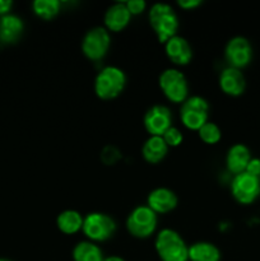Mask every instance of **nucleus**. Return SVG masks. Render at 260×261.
Masks as SVG:
<instances>
[{
  "label": "nucleus",
  "mask_w": 260,
  "mask_h": 261,
  "mask_svg": "<svg viewBox=\"0 0 260 261\" xmlns=\"http://www.w3.org/2000/svg\"><path fill=\"white\" fill-rule=\"evenodd\" d=\"M103 261H125V260L120 256H109V257H105Z\"/></svg>",
  "instance_id": "29"
},
{
  "label": "nucleus",
  "mask_w": 260,
  "mask_h": 261,
  "mask_svg": "<svg viewBox=\"0 0 260 261\" xmlns=\"http://www.w3.org/2000/svg\"><path fill=\"white\" fill-rule=\"evenodd\" d=\"M245 172L260 178V160H257V158H251Z\"/></svg>",
  "instance_id": "26"
},
{
  "label": "nucleus",
  "mask_w": 260,
  "mask_h": 261,
  "mask_svg": "<svg viewBox=\"0 0 260 261\" xmlns=\"http://www.w3.org/2000/svg\"><path fill=\"white\" fill-rule=\"evenodd\" d=\"M24 24L19 17L14 14H5L0 17V42L14 43L22 36Z\"/></svg>",
  "instance_id": "16"
},
{
  "label": "nucleus",
  "mask_w": 260,
  "mask_h": 261,
  "mask_svg": "<svg viewBox=\"0 0 260 261\" xmlns=\"http://www.w3.org/2000/svg\"><path fill=\"white\" fill-rule=\"evenodd\" d=\"M0 261H13V260H9V259H4V257H0Z\"/></svg>",
  "instance_id": "30"
},
{
  "label": "nucleus",
  "mask_w": 260,
  "mask_h": 261,
  "mask_svg": "<svg viewBox=\"0 0 260 261\" xmlns=\"http://www.w3.org/2000/svg\"><path fill=\"white\" fill-rule=\"evenodd\" d=\"M250 160H251V155H250L249 148L244 144H235L233 147L229 148L228 153H227V168L235 176L240 175L246 171Z\"/></svg>",
  "instance_id": "17"
},
{
  "label": "nucleus",
  "mask_w": 260,
  "mask_h": 261,
  "mask_svg": "<svg viewBox=\"0 0 260 261\" xmlns=\"http://www.w3.org/2000/svg\"><path fill=\"white\" fill-rule=\"evenodd\" d=\"M199 137L206 144H217L221 140L222 133L219 127L213 122H205L200 129L198 130Z\"/></svg>",
  "instance_id": "23"
},
{
  "label": "nucleus",
  "mask_w": 260,
  "mask_h": 261,
  "mask_svg": "<svg viewBox=\"0 0 260 261\" xmlns=\"http://www.w3.org/2000/svg\"><path fill=\"white\" fill-rule=\"evenodd\" d=\"M83 221L81 213L76 211H64L56 219L58 228L65 234H74L83 228Z\"/></svg>",
  "instance_id": "20"
},
{
  "label": "nucleus",
  "mask_w": 260,
  "mask_h": 261,
  "mask_svg": "<svg viewBox=\"0 0 260 261\" xmlns=\"http://www.w3.org/2000/svg\"><path fill=\"white\" fill-rule=\"evenodd\" d=\"M148 206L155 214H165L173 211L177 205V196L172 190L166 188H158L150 191L148 195Z\"/></svg>",
  "instance_id": "12"
},
{
  "label": "nucleus",
  "mask_w": 260,
  "mask_h": 261,
  "mask_svg": "<svg viewBox=\"0 0 260 261\" xmlns=\"http://www.w3.org/2000/svg\"><path fill=\"white\" fill-rule=\"evenodd\" d=\"M209 105L203 97H189L181 106V121L188 129L199 130L208 122Z\"/></svg>",
  "instance_id": "7"
},
{
  "label": "nucleus",
  "mask_w": 260,
  "mask_h": 261,
  "mask_svg": "<svg viewBox=\"0 0 260 261\" xmlns=\"http://www.w3.org/2000/svg\"><path fill=\"white\" fill-rule=\"evenodd\" d=\"M162 138L168 147H177V145H180L181 143H183V134H181L180 130L176 129V127L173 126H171L170 129L162 135Z\"/></svg>",
  "instance_id": "24"
},
{
  "label": "nucleus",
  "mask_w": 260,
  "mask_h": 261,
  "mask_svg": "<svg viewBox=\"0 0 260 261\" xmlns=\"http://www.w3.org/2000/svg\"><path fill=\"white\" fill-rule=\"evenodd\" d=\"M13 7V2L10 0H0V15L9 14Z\"/></svg>",
  "instance_id": "28"
},
{
  "label": "nucleus",
  "mask_w": 260,
  "mask_h": 261,
  "mask_svg": "<svg viewBox=\"0 0 260 261\" xmlns=\"http://www.w3.org/2000/svg\"><path fill=\"white\" fill-rule=\"evenodd\" d=\"M160 87L171 102L184 103L188 99V81L177 69H166L160 75Z\"/></svg>",
  "instance_id": "5"
},
{
  "label": "nucleus",
  "mask_w": 260,
  "mask_h": 261,
  "mask_svg": "<svg viewBox=\"0 0 260 261\" xmlns=\"http://www.w3.org/2000/svg\"><path fill=\"white\" fill-rule=\"evenodd\" d=\"M126 76L117 66H106L94 79V92L101 99H114L124 91Z\"/></svg>",
  "instance_id": "3"
},
{
  "label": "nucleus",
  "mask_w": 260,
  "mask_h": 261,
  "mask_svg": "<svg viewBox=\"0 0 260 261\" xmlns=\"http://www.w3.org/2000/svg\"><path fill=\"white\" fill-rule=\"evenodd\" d=\"M177 4L183 9H194V8L199 7L201 4V2H199V0H180Z\"/></svg>",
  "instance_id": "27"
},
{
  "label": "nucleus",
  "mask_w": 260,
  "mask_h": 261,
  "mask_svg": "<svg viewBox=\"0 0 260 261\" xmlns=\"http://www.w3.org/2000/svg\"><path fill=\"white\" fill-rule=\"evenodd\" d=\"M224 56L231 68H245L252 59V47L246 38L237 36L228 41L224 50Z\"/></svg>",
  "instance_id": "10"
},
{
  "label": "nucleus",
  "mask_w": 260,
  "mask_h": 261,
  "mask_svg": "<svg viewBox=\"0 0 260 261\" xmlns=\"http://www.w3.org/2000/svg\"><path fill=\"white\" fill-rule=\"evenodd\" d=\"M166 54L173 64L186 65L193 58V51L188 41L180 36H173L166 42Z\"/></svg>",
  "instance_id": "14"
},
{
  "label": "nucleus",
  "mask_w": 260,
  "mask_h": 261,
  "mask_svg": "<svg viewBox=\"0 0 260 261\" xmlns=\"http://www.w3.org/2000/svg\"><path fill=\"white\" fill-rule=\"evenodd\" d=\"M232 195L240 204L254 203L260 195V178L242 172L235 176L231 185Z\"/></svg>",
  "instance_id": "9"
},
{
  "label": "nucleus",
  "mask_w": 260,
  "mask_h": 261,
  "mask_svg": "<svg viewBox=\"0 0 260 261\" xmlns=\"http://www.w3.org/2000/svg\"><path fill=\"white\" fill-rule=\"evenodd\" d=\"M219 87L228 96H240L244 93L245 87H246L244 74L240 71V69L228 66L219 75Z\"/></svg>",
  "instance_id": "13"
},
{
  "label": "nucleus",
  "mask_w": 260,
  "mask_h": 261,
  "mask_svg": "<svg viewBox=\"0 0 260 261\" xmlns=\"http://www.w3.org/2000/svg\"><path fill=\"white\" fill-rule=\"evenodd\" d=\"M155 251L161 261H189V247L173 229L165 228L157 234Z\"/></svg>",
  "instance_id": "1"
},
{
  "label": "nucleus",
  "mask_w": 260,
  "mask_h": 261,
  "mask_svg": "<svg viewBox=\"0 0 260 261\" xmlns=\"http://www.w3.org/2000/svg\"><path fill=\"white\" fill-rule=\"evenodd\" d=\"M82 229L91 241L103 242L114 236L116 231V223L107 214L91 213L84 218Z\"/></svg>",
  "instance_id": "6"
},
{
  "label": "nucleus",
  "mask_w": 260,
  "mask_h": 261,
  "mask_svg": "<svg viewBox=\"0 0 260 261\" xmlns=\"http://www.w3.org/2000/svg\"><path fill=\"white\" fill-rule=\"evenodd\" d=\"M171 112L162 105L150 107L144 116V126L153 137H162L171 127Z\"/></svg>",
  "instance_id": "11"
},
{
  "label": "nucleus",
  "mask_w": 260,
  "mask_h": 261,
  "mask_svg": "<svg viewBox=\"0 0 260 261\" xmlns=\"http://www.w3.org/2000/svg\"><path fill=\"white\" fill-rule=\"evenodd\" d=\"M189 261H221V251L211 242H196L189 247Z\"/></svg>",
  "instance_id": "19"
},
{
  "label": "nucleus",
  "mask_w": 260,
  "mask_h": 261,
  "mask_svg": "<svg viewBox=\"0 0 260 261\" xmlns=\"http://www.w3.org/2000/svg\"><path fill=\"white\" fill-rule=\"evenodd\" d=\"M60 2L58 0H35L32 4L33 12L42 19H53L60 12Z\"/></svg>",
  "instance_id": "22"
},
{
  "label": "nucleus",
  "mask_w": 260,
  "mask_h": 261,
  "mask_svg": "<svg viewBox=\"0 0 260 261\" xmlns=\"http://www.w3.org/2000/svg\"><path fill=\"white\" fill-rule=\"evenodd\" d=\"M149 23L157 35L160 42L166 43L176 36L178 19L172 8L165 3H157L149 10Z\"/></svg>",
  "instance_id": "2"
},
{
  "label": "nucleus",
  "mask_w": 260,
  "mask_h": 261,
  "mask_svg": "<svg viewBox=\"0 0 260 261\" xmlns=\"http://www.w3.org/2000/svg\"><path fill=\"white\" fill-rule=\"evenodd\" d=\"M157 227V214L148 205L137 206L126 219V228L137 239H147Z\"/></svg>",
  "instance_id": "4"
},
{
  "label": "nucleus",
  "mask_w": 260,
  "mask_h": 261,
  "mask_svg": "<svg viewBox=\"0 0 260 261\" xmlns=\"http://www.w3.org/2000/svg\"><path fill=\"white\" fill-rule=\"evenodd\" d=\"M110 42L111 38L106 28H92L86 33L82 41V51L89 60H101L109 51Z\"/></svg>",
  "instance_id": "8"
},
{
  "label": "nucleus",
  "mask_w": 260,
  "mask_h": 261,
  "mask_svg": "<svg viewBox=\"0 0 260 261\" xmlns=\"http://www.w3.org/2000/svg\"><path fill=\"white\" fill-rule=\"evenodd\" d=\"M102 250L91 241H83L75 245L73 249L74 261H103Z\"/></svg>",
  "instance_id": "21"
},
{
  "label": "nucleus",
  "mask_w": 260,
  "mask_h": 261,
  "mask_svg": "<svg viewBox=\"0 0 260 261\" xmlns=\"http://www.w3.org/2000/svg\"><path fill=\"white\" fill-rule=\"evenodd\" d=\"M168 150V145L163 140L162 137H153L150 135L149 139L145 140L143 145V157L149 163H158L166 157Z\"/></svg>",
  "instance_id": "18"
},
{
  "label": "nucleus",
  "mask_w": 260,
  "mask_h": 261,
  "mask_svg": "<svg viewBox=\"0 0 260 261\" xmlns=\"http://www.w3.org/2000/svg\"><path fill=\"white\" fill-rule=\"evenodd\" d=\"M130 18H132V14L127 10L126 4L115 3L106 10L105 24H106L107 30L112 31V32H120L129 24Z\"/></svg>",
  "instance_id": "15"
},
{
  "label": "nucleus",
  "mask_w": 260,
  "mask_h": 261,
  "mask_svg": "<svg viewBox=\"0 0 260 261\" xmlns=\"http://www.w3.org/2000/svg\"><path fill=\"white\" fill-rule=\"evenodd\" d=\"M125 4H126L127 10L132 15L140 14L147 7V3L144 0H129V2H125Z\"/></svg>",
  "instance_id": "25"
}]
</instances>
